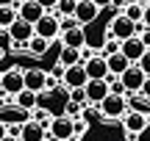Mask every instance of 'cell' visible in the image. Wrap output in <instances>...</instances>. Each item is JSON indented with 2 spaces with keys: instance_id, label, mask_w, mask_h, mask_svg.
Segmentation results:
<instances>
[{
  "instance_id": "6da1fadb",
  "label": "cell",
  "mask_w": 150,
  "mask_h": 141,
  "mask_svg": "<svg viewBox=\"0 0 150 141\" xmlns=\"http://www.w3.org/2000/svg\"><path fill=\"white\" fill-rule=\"evenodd\" d=\"M33 31H36V36L50 39V42L59 39V36H61V14H59V11H47L42 20H36Z\"/></svg>"
},
{
  "instance_id": "7a4b0ae2",
  "label": "cell",
  "mask_w": 150,
  "mask_h": 141,
  "mask_svg": "<svg viewBox=\"0 0 150 141\" xmlns=\"http://www.w3.org/2000/svg\"><path fill=\"white\" fill-rule=\"evenodd\" d=\"M97 108H100L103 119H122L128 114V100H125V94H108Z\"/></svg>"
},
{
  "instance_id": "3957f363",
  "label": "cell",
  "mask_w": 150,
  "mask_h": 141,
  "mask_svg": "<svg viewBox=\"0 0 150 141\" xmlns=\"http://www.w3.org/2000/svg\"><path fill=\"white\" fill-rule=\"evenodd\" d=\"M122 125H125V133H145L147 127H150V111L145 114V111H139V108H128V114L122 116Z\"/></svg>"
},
{
  "instance_id": "277c9868",
  "label": "cell",
  "mask_w": 150,
  "mask_h": 141,
  "mask_svg": "<svg viewBox=\"0 0 150 141\" xmlns=\"http://www.w3.org/2000/svg\"><path fill=\"white\" fill-rule=\"evenodd\" d=\"M106 33H108V36H114V39H120V42H122V39H131V36H136V22L128 20L125 14H117L111 20V25H108Z\"/></svg>"
},
{
  "instance_id": "5b68a950",
  "label": "cell",
  "mask_w": 150,
  "mask_h": 141,
  "mask_svg": "<svg viewBox=\"0 0 150 141\" xmlns=\"http://www.w3.org/2000/svg\"><path fill=\"white\" fill-rule=\"evenodd\" d=\"M122 55L131 61V64H139L142 61V55L147 53V42H145V36H131V39H122Z\"/></svg>"
},
{
  "instance_id": "8992f818",
  "label": "cell",
  "mask_w": 150,
  "mask_h": 141,
  "mask_svg": "<svg viewBox=\"0 0 150 141\" xmlns=\"http://www.w3.org/2000/svg\"><path fill=\"white\" fill-rule=\"evenodd\" d=\"M47 133L56 136V138H61V141H70V138H75V119L72 116H53Z\"/></svg>"
},
{
  "instance_id": "52a82bcc",
  "label": "cell",
  "mask_w": 150,
  "mask_h": 141,
  "mask_svg": "<svg viewBox=\"0 0 150 141\" xmlns=\"http://www.w3.org/2000/svg\"><path fill=\"white\" fill-rule=\"evenodd\" d=\"M0 83H3V94H20L25 89V72L22 69H6L0 75Z\"/></svg>"
},
{
  "instance_id": "ba28073f",
  "label": "cell",
  "mask_w": 150,
  "mask_h": 141,
  "mask_svg": "<svg viewBox=\"0 0 150 141\" xmlns=\"http://www.w3.org/2000/svg\"><path fill=\"white\" fill-rule=\"evenodd\" d=\"M145 77H147V75L142 72L139 64H131L128 69L120 75V80L125 83V91H128V94H139V89H142V83H145Z\"/></svg>"
},
{
  "instance_id": "9c48e42d",
  "label": "cell",
  "mask_w": 150,
  "mask_h": 141,
  "mask_svg": "<svg viewBox=\"0 0 150 141\" xmlns=\"http://www.w3.org/2000/svg\"><path fill=\"white\" fill-rule=\"evenodd\" d=\"M8 33H11V42H14V44H25V47H28V42L36 36V31H33V22L22 20V17L8 28Z\"/></svg>"
},
{
  "instance_id": "30bf717a",
  "label": "cell",
  "mask_w": 150,
  "mask_h": 141,
  "mask_svg": "<svg viewBox=\"0 0 150 141\" xmlns=\"http://www.w3.org/2000/svg\"><path fill=\"white\" fill-rule=\"evenodd\" d=\"M83 91H86V103L89 105H100L111 94V86H108V80H89L83 86Z\"/></svg>"
},
{
  "instance_id": "8fae6325",
  "label": "cell",
  "mask_w": 150,
  "mask_h": 141,
  "mask_svg": "<svg viewBox=\"0 0 150 141\" xmlns=\"http://www.w3.org/2000/svg\"><path fill=\"white\" fill-rule=\"evenodd\" d=\"M61 83H64L67 89H81L89 83V75H86V66L83 64H72L64 69V77H61Z\"/></svg>"
},
{
  "instance_id": "7c38bea8",
  "label": "cell",
  "mask_w": 150,
  "mask_h": 141,
  "mask_svg": "<svg viewBox=\"0 0 150 141\" xmlns=\"http://www.w3.org/2000/svg\"><path fill=\"white\" fill-rule=\"evenodd\" d=\"M83 66H86V75H89V80H106L111 72H108V61H106V55H92L89 61H83Z\"/></svg>"
},
{
  "instance_id": "4fadbf2b",
  "label": "cell",
  "mask_w": 150,
  "mask_h": 141,
  "mask_svg": "<svg viewBox=\"0 0 150 141\" xmlns=\"http://www.w3.org/2000/svg\"><path fill=\"white\" fill-rule=\"evenodd\" d=\"M100 14V8H97L95 0H78V6H75V20L81 22V25H89V22H95V17Z\"/></svg>"
},
{
  "instance_id": "5bb4252c",
  "label": "cell",
  "mask_w": 150,
  "mask_h": 141,
  "mask_svg": "<svg viewBox=\"0 0 150 141\" xmlns=\"http://www.w3.org/2000/svg\"><path fill=\"white\" fill-rule=\"evenodd\" d=\"M47 138V127L36 119H28L22 125V133H20V141H45Z\"/></svg>"
},
{
  "instance_id": "9a60e30c",
  "label": "cell",
  "mask_w": 150,
  "mask_h": 141,
  "mask_svg": "<svg viewBox=\"0 0 150 141\" xmlns=\"http://www.w3.org/2000/svg\"><path fill=\"white\" fill-rule=\"evenodd\" d=\"M25 89H31V91H36V94H45L47 91V72L25 69Z\"/></svg>"
},
{
  "instance_id": "2e32d148",
  "label": "cell",
  "mask_w": 150,
  "mask_h": 141,
  "mask_svg": "<svg viewBox=\"0 0 150 141\" xmlns=\"http://www.w3.org/2000/svg\"><path fill=\"white\" fill-rule=\"evenodd\" d=\"M61 44H64V47H78V50H81V47H86V44H89V39H86L83 25L64 31V33H61Z\"/></svg>"
},
{
  "instance_id": "e0dca14e",
  "label": "cell",
  "mask_w": 150,
  "mask_h": 141,
  "mask_svg": "<svg viewBox=\"0 0 150 141\" xmlns=\"http://www.w3.org/2000/svg\"><path fill=\"white\" fill-rule=\"evenodd\" d=\"M17 11H20V17L22 20H28V22H33L36 25V20H42L47 11L42 8V6L36 3V0H25V3H17Z\"/></svg>"
},
{
  "instance_id": "ac0fdd59",
  "label": "cell",
  "mask_w": 150,
  "mask_h": 141,
  "mask_svg": "<svg viewBox=\"0 0 150 141\" xmlns=\"http://www.w3.org/2000/svg\"><path fill=\"white\" fill-rule=\"evenodd\" d=\"M14 105H17V108H25V111H33L39 105V94L31 91V89H22V91L14 97Z\"/></svg>"
},
{
  "instance_id": "d6986e66",
  "label": "cell",
  "mask_w": 150,
  "mask_h": 141,
  "mask_svg": "<svg viewBox=\"0 0 150 141\" xmlns=\"http://www.w3.org/2000/svg\"><path fill=\"white\" fill-rule=\"evenodd\" d=\"M20 20V11L14 3H0V28H11Z\"/></svg>"
},
{
  "instance_id": "ffe728a7",
  "label": "cell",
  "mask_w": 150,
  "mask_h": 141,
  "mask_svg": "<svg viewBox=\"0 0 150 141\" xmlns=\"http://www.w3.org/2000/svg\"><path fill=\"white\" fill-rule=\"evenodd\" d=\"M106 61H108V72H111V75H122V72L131 66V61L122 55V50L114 53V55H106Z\"/></svg>"
},
{
  "instance_id": "44dd1931",
  "label": "cell",
  "mask_w": 150,
  "mask_h": 141,
  "mask_svg": "<svg viewBox=\"0 0 150 141\" xmlns=\"http://www.w3.org/2000/svg\"><path fill=\"white\" fill-rule=\"evenodd\" d=\"M28 119H31V111L17 108V105H14V108H8V111L3 114V122H6V125H25Z\"/></svg>"
},
{
  "instance_id": "7402d4cb",
  "label": "cell",
  "mask_w": 150,
  "mask_h": 141,
  "mask_svg": "<svg viewBox=\"0 0 150 141\" xmlns=\"http://www.w3.org/2000/svg\"><path fill=\"white\" fill-rule=\"evenodd\" d=\"M59 64H64V66L83 64V58H81V50H78V47H64V44H61V50H59Z\"/></svg>"
},
{
  "instance_id": "603a6c76",
  "label": "cell",
  "mask_w": 150,
  "mask_h": 141,
  "mask_svg": "<svg viewBox=\"0 0 150 141\" xmlns=\"http://www.w3.org/2000/svg\"><path fill=\"white\" fill-rule=\"evenodd\" d=\"M47 47H50V39H42V36H33L31 39V42H28V53H31V55H45V53H47Z\"/></svg>"
},
{
  "instance_id": "cb8c5ba5",
  "label": "cell",
  "mask_w": 150,
  "mask_h": 141,
  "mask_svg": "<svg viewBox=\"0 0 150 141\" xmlns=\"http://www.w3.org/2000/svg\"><path fill=\"white\" fill-rule=\"evenodd\" d=\"M122 14L128 17V20H134V22H142L145 20V3H128Z\"/></svg>"
},
{
  "instance_id": "d4e9b609",
  "label": "cell",
  "mask_w": 150,
  "mask_h": 141,
  "mask_svg": "<svg viewBox=\"0 0 150 141\" xmlns=\"http://www.w3.org/2000/svg\"><path fill=\"white\" fill-rule=\"evenodd\" d=\"M120 47H122V42L106 33V39H103V47H100V55H114V53H120Z\"/></svg>"
},
{
  "instance_id": "484cf974",
  "label": "cell",
  "mask_w": 150,
  "mask_h": 141,
  "mask_svg": "<svg viewBox=\"0 0 150 141\" xmlns=\"http://www.w3.org/2000/svg\"><path fill=\"white\" fill-rule=\"evenodd\" d=\"M75 6H78V0H59V3H56V11H59L61 17H72Z\"/></svg>"
},
{
  "instance_id": "4316f807",
  "label": "cell",
  "mask_w": 150,
  "mask_h": 141,
  "mask_svg": "<svg viewBox=\"0 0 150 141\" xmlns=\"http://www.w3.org/2000/svg\"><path fill=\"white\" fill-rule=\"evenodd\" d=\"M81 111H83V105H81V103H72V100L64 105V116H72V119H75V116H81Z\"/></svg>"
},
{
  "instance_id": "83f0119b",
  "label": "cell",
  "mask_w": 150,
  "mask_h": 141,
  "mask_svg": "<svg viewBox=\"0 0 150 141\" xmlns=\"http://www.w3.org/2000/svg\"><path fill=\"white\" fill-rule=\"evenodd\" d=\"M86 130H89V122L81 119V116H75V138H83Z\"/></svg>"
},
{
  "instance_id": "f1b7e54d",
  "label": "cell",
  "mask_w": 150,
  "mask_h": 141,
  "mask_svg": "<svg viewBox=\"0 0 150 141\" xmlns=\"http://www.w3.org/2000/svg\"><path fill=\"white\" fill-rule=\"evenodd\" d=\"M70 100H72V103H81V105H89V103H86L83 86H81V89H70Z\"/></svg>"
},
{
  "instance_id": "f546056e",
  "label": "cell",
  "mask_w": 150,
  "mask_h": 141,
  "mask_svg": "<svg viewBox=\"0 0 150 141\" xmlns=\"http://www.w3.org/2000/svg\"><path fill=\"white\" fill-rule=\"evenodd\" d=\"M11 44H14V42H11V33H8V28H0V47H3V50H8Z\"/></svg>"
},
{
  "instance_id": "4dcf8cb0",
  "label": "cell",
  "mask_w": 150,
  "mask_h": 141,
  "mask_svg": "<svg viewBox=\"0 0 150 141\" xmlns=\"http://www.w3.org/2000/svg\"><path fill=\"white\" fill-rule=\"evenodd\" d=\"M78 25H81V22L75 20V17H61V33L70 31V28H78Z\"/></svg>"
},
{
  "instance_id": "1f68e13d",
  "label": "cell",
  "mask_w": 150,
  "mask_h": 141,
  "mask_svg": "<svg viewBox=\"0 0 150 141\" xmlns=\"http://www.w3.org/2000/svg\"><path fill=\"white\" fill-rule=\"evenodd\" d=\"M139 66H142V72L150 77V47H147V53L142 55V61H139Z\"/></svg>"
},
{
  "instance_id": "d6a6232c",
  "label": "cell",
  "mask_w": 150,
  "mask_h": 141,
  "mask_svg": "<svg viewBox=\"0 0 150 141\" xmlns=\"http://www.w3.org/2000/svg\"><path fill=\"white\" fill-rule=\"evenodd\" d=\"M139 97L150 100V77H145V83H142V89H139Z\"/></svg>"
},
{
  "instance_id": "836d02e7",
  "label": "cell",
  "mask_w": 150,
  "mask_h": 141,
  "mask_svg": "<svg viewBox=\"0 0 150 141\" xmlns=\"http://www.w3.org/2000/svg\"><path fill=\"white\" fill-rule=\"evenodd\" d=\"M39 6H42L45 11H56V3H59V0H36Z\"/></svg>"
},
{
  "instance_id": "e575fe53",
  "label": "cell",
  "mask_w": 150,
  "mask_h": 141,
  "mask_svg": "<svg viewBox=\"0 0 150 141\" xmlns=\"http://www.w3.org/2000/svg\"><path fill=\"white\" fill-rule=\"evenodd\" d=\"M20 133H22V125H8V136L20 138Z\"/></svg>"
},
{
  "instance_id": "d590c367",
  "label": "cell",
  "mask_w": 150,
  "mask_h": 141,
  "mask_svg": "<svg viewBox=\"0 0 150 141\" xmlns=\"http://www.w3.org/2000/svg\"><path fill=\"white\" fill-rule=\"evenodd\" d=\"M125 6H128V3H125V0H111V8H117L120 14H122V11H125Z\"/></svg>"
},
{
  "instance_id": "8d00e7d4",
  "label": "cell",
  "mask_w": 150,
  "mask_h": 141,
  "mask_svg": "<svg viewBox=\"0 0 150 141\" xmlns=\"http://www.w3.org/2000/svg\"><path fill=\"white\" fill-rule=\"evenodd\" d=\"M6 136H8V125H6V122H3V119H0V141H3Z\"/></svg>"
},
{
  "instance_id": "74e56055",
  "label": "cell",
  "mask_w": 150,
  "mask_h": 141,
  "mask_svg": "<svg viewBox=\"0 0 150 141\" xmlns=\"http://www.w3.org/2000/svg\"><path fill=\"white\" fill-rule=\"evenodd\" d=\"M142 22H145V28H147V31H150V3L145 6V20H142Z\"/></svg>"
},
{
  "instance_id": "f35d334b",
  "label": "cell",
  "mask_w": 150,
  "mask_h": 141,
  "mask_svg": "<svg viewBox=\"0 0 150 141\" xmlns=\"http://www.w3.org/2000/svg\"><path fill=\"white\" fill-rule=\"evenodd\" d=\"M97 3V8H108V6H111V0H95Z\"/></svg>"
},
{
  "instance_id": "ab89813d",
  "label": "cell",
  "mask_w": 150,
  "mask_h": 141,
  "mask_svg": "<svg viewBox=\"0 0 150 141\" xmlns=\"http://www.w3.org/2000/svg\"><path fill=\"white\" fill-rule=\"evenodd\" d=\"M45 141H61V138H56V136H50V133H47V138H45Z\"/></svg>"
},
{
  "instance_id": "60d3db41",
  "label": "cell",
  "mask_w": 150,
  "mask_h": 141,
  "mask_svg": "<svg viewBox=\"0 0 150 141\" xmlns=\"http://www.w3.org/2000/svg\"><path fill=\"white\" fill-rule=\"evenodd\" d=\"M3 141H20V138H14V136H6V138H3Z\"/></svg>"
},
{
  "instance_id": "b9f144b4",
  "label": "cell",
  "mask_w": 150,
  "mask_h": 141,
  "mask_svg": "<svg viewBox=\"0 0 150 141\" xmlns=\"http://www.w3.org/2000/svg\"><path fill=\"white\" fill-rule=\"evenodd\" d=\"M125 3H142V0H125Z\"/></svg>"
},
{
  "instance_id": "7bdbcfd3",
  "label": "cell",
  "mask_w": 150,
  "mask_h": 141,
  "mask_svg": "<svg viewBox=\"0 0 150 141\" xmlns=\"http://www.w3.org/2000/svg\"><path fill=\"white\" fill-rule=\"evenodd\" d=\"M3 53H6V50H3V47H0V58H3Z\"/></svg>"
},
{
  "instance_id": "ee69618b",
  "label": "cell",
  "mask_w": 150,
  "mask_h": 141,
  "mask_svg": "<svg viewBox=\"0 0 150 141\" xmlns=\"http://www.w3.org/2000/svg\"><path fill=\"white\" fill-rule=\"evenodd\" d=\"M147 33H150V31H147ZM145 42H147V44H150V36H147V39H145Z\"/></svg>"
},
{
  "instance_id": "f6af8a7d",
  "label": "cell",
  "mask_w": 150,
  "mask_h": 141,
  "mask_svg": "<svg viewBox=\"0 0 150 141\" xmlns=\"http://www.w3.org/2000/svg\"><path fill=\"white\" fill-rule=\"evenodd\" d=\"M0 94H3V83H0Z\"/></svg>"
},
{
  "instance_id": "bcb514c9",
  "label": "cell",
  "mask_w": 150,
  "mask_h": 141,
  "mask_svg": "<svg viewBox=\"0 0 150 141\" xmlns=\"http://www.w3.org/2000/svg\"><path fill=\"white\" fill-rule=\"evenodd\" d=\"M142 3H145V6H147V3H150V0H142Z\"/></svg>"
},
{
  "instance_id": "7dc6e473",
  "label": "cell",
  "mask_w": 150,
  "mask_h": 141,
  "mask_svg": "<svg viewBox=\"0 0 150 141\" xmlns=\"http://www.w3.org/2000/svg\"><path fill=\"white\" fill-rule=\"evenodd\" d=\"M70 141H81V138H70Z\"/></svg>"
}]
</instances>
